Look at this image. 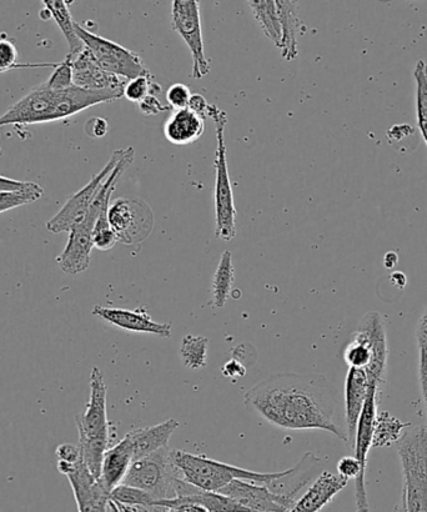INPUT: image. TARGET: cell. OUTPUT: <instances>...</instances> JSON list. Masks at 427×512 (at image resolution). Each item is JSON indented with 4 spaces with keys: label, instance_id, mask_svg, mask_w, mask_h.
I'll return each mask as SVG.
<instances>
[{
    "label": "cell",
    "instance_id": "1",
    "mask_svg": "<svg viewBox=\"0 0 427 512\" xmlns=\"http://www.w3.org/2000/svg\"><path fill=\"white\" fill-rule=\"evenodd\" d=\"M244 405L276 428L324 430L349 443L335 419L338 394L323 375L275 374L253 386Z\"/></svg>",
    "mask_w": 427,
    "mask_h": 512
},
{
    "label": "cell",
    "instance_id": "2",
    "mask_svg": "<svg viewBox=\"0 0 427 512\" xmlns=\"http://www.w3.org/2000/svg\"><path fill=\"white\" fill-rule=\"evenodd\" d=\"M108 389L102 370L94 366L90 374V396L84 413L75 418L83 463L95 479H100L104 455L110 448L112 425L107 411Z\"/></svg>",
    "mask_w": 427,
    "mask_h": 512
},
{
    "label": "cell",
    "instance_id": "3",
    "mask_svg": "<svg viewBox=\"0 0 427 512\" xmlns=\"http://www.w3.org/2000/svg\"><path fill=\"white\" fill-rule=\"evenodd\" d=\"M135 152L133 148L124 149L122 160L118 163L113 173L105 180L102 189L99 190L97 198L94 199L92 207L89 208L85 217L75 224L69 232L68 243L65 245L63 253L57 258L59 268L68 275H78L84 273L89 268L92 261L93 232L95 223L100 213L110 205L112 195L120 177L125 170L134 162Z\"/></svg>",
    "mask_w": 427,
    "mask_h": 512
},
{
    "label": "cell",
    "instance_id": "4",
    "mask_svg": "<svg viewBox=\"0 0 427 512\" xmlns=\"http://www.w3.org/2000/svg\"><path fill=\"white\" fill-rule=\"evenodd\" d=\"M170 456L182 480L209 493H220L234 480L269 485L283 478L289 470L279 471V473H258V471L236 468V466L209 459L207 456L194 455L183 450H172Z\"/></svg>",
    "mask_w": 427,
    "mask_h": 512
},
{
    "label": "cell",
    "instance_id": "5",
    "mask_svg": "<svg viewBox=\"0 0 427 512\" xmlns=\"http://www.w3.org/2000/svg\"><path fill=\"white\" fill-rule=\"evenodd\" d=\"M389 344L383 315L371 311L361 319L346 345L344 360L349 369H363L370 383L381 391L388 369Z\"/></svg>",
    "mask_w": 427,
    "mask_h": 512
},
{
    "label": "cell",
    "instance_id": "6",
    "mask_svg": "<svg viewBox=\"0 0 427 512\" xmlns=\"http://www.w3.org/2000/svg\"><path fill=\"white\" fill-rule=\"evenodd\" d=\"M208 118L214 120L216 142H218L214 162L215 237L224 242H231L236 235V208L233 187L230 182L224 134L226 124H228V114L225 110L210 104Z\"/></svg>",
    "mask_w": 427,
    "mask_h": 512
},
{
    "label": "cell",
    "instance_id": "7",
    "mask_svg": "<svg viewBox=\"0 0 427 512\" xmlns=\"http://www.w3.org/2000/svg\"><path fill=\"white\" fill-rule=\"evenodd\" d=\"M408 512H427V425L406 429L398 441Z\"/></svg>",
    "mask_w": 427,
    "mask_h": 512
},
{
    "label": "cell",
    "instance_id": "8",
    "mask_svg": "<svg viewBox=\"0 0 427 512\" xmlns=\"http://www.w3.org/2000/svg\"><path fill=\"white\" fill-rule=\"evenodd\" d=\"M172 449H160L157 453L135 460L123 481V485L145 491L155 500L162 501L174 498L175 480L180 478L175 468Z\"/></svg>",
    "mask_w": 427,
    "mask_h": 512
},
{
    "label": "cell",
    "instance_id": "9",
    "mask_svg": "<svg viewBox=\"0 0 427 512\" xmlns=\"http://www.w3.org/2000/svg\"><path fill=\"white\" fill-rule=\"evenodd\" d=\"M75 29H77L78 37L82 40L84 47L92 52L95 60L105 72L117 75L127 82L138 77L153 78L142 57L133 50L89 32L78 23L75 24Z\"/></svg>",
    "mask_w": 427,
    "mask_h": 512
},
{
    "label": "cell",
    "instance_id": "10",
    "mask_svg": "<svg viewBox=\"0 0 427 512\" xmlns=\"http://www.w3.org/2000/svg\"><path fill=\"white\" fill-rule=\"evenodd\" d=\"M108 220L119 242L127 245L144 242L154 228L152 209L139 199L114 200L110 203Z\"/></svg>",
    "mask_w": 427,
    "mask_h": 512
},
{
    "label": "cell",
    "instance_id": "11",
    "mask_svg": "<svg viewBox=\"0 0 427 512\" xmlns=\"http://www.w3.org/2000/svg\"><path fill=\"white\" fill-rule=\"evenodd\" d=\"M172 27L188 45L193 58L194 79H203L210 73V63L205 55L200 4L197 0H174Z\"/></svg>",
    "mask_w": 427,
    "mask_h": 512
},
{
    "label": "cell",
    "instance_id": "12",
    "mask_svg": "<svg viewBox=\"0 0 427 512\" xmlns=\"http://www.w3.org/2000/svg\"><path fill=\"white\" fill-rule=\"evenodd\" d=\"M60 94L62 90L49 88L47 83L40 84L0 117V128L58 122Z\"/></svg>",
    "mask_w": 427,
    "mask_h": 512
},
{
    "label": "cell",
    "instance_id": "13",
    "mask_svg": "<svg viewBox=\"0 0 427 512\" xmlns=\"http://www.w3.org/2000/svg\"><path fill=\"white\" fill-rule=\"evenodd\" d=\"M123 155L124 149L114 152L105 167L98 174H95L84 188L75 193L72 198H69L64 207L47 223V229L50 233H69L70 229L85 217L89 208L92 207L94 199L97 198L99 190L102 189L105 180L113 173Z\"/></svg>",
    "mask_w": 427,
    "mask_h": 512
},
{
    "label": "cell",
    "instance_id": "14",
    "mask_svg": "<svg viewBox=\"0 0 427 512\" xmlns=\"http://www.w3.org/2000/svg\"><path fill=\"white\" fill-rule=\"evenodd\" d=\"M60 474L67 476L72 486L78 512H108L110 494L98 479H95L83 459L77 463H58Z\"/></svg>",
    "mask_w": 427,
    "mask_h": 512
},
{
    "label": "cell",
    "instance_id": "15",
    "mask_svg": "<svg viewBox=\"0 0 427 512\" xmlns=\"http://www.w3.org/2000/svg\"><path fill=\"white\" fill-rule=\"evenodd\" d=\"M220 494L228 496L251 512H289L296 501L274 494L266 485L243 480L231 481Z\"/></svg>",
    "mask_w": 427,
    "mask_h": 512
},
{
    "label": "cell",
    "instance_id": "16",
    "mask_svg": "<svg viewBox=\"0 0 427 512\" xmlns=\"http://www.w3.org/2000/svg\"><path fill=\"white\" fill-rule=\"evenodd\" d=\"M94 316L117 326L119 329L133 331V333L152 334L160 338L172 336V325L158 323L149 315L145 306L138 309L105 308L102 305H95L92 311Z\"/></svg>",
    "mask_w": 427,
    "mask_h": 512
},
{
    "label": "cell",
    "instance_id": "17",
    "mask_svg": "<svg viewBox=\"0 0 427 512\" xmlns=\"http://www.w3.org/2000/svg\"><path fill=\"white\" fill-rule=\"evenodd\" d=\"M69 57L72 58L75 87L87 90H124L128 83L117 75L105 72L88 48L84 47L78 54Z\"/></svg>",
    "mask_w": 427,
    "mask_h": 512
},
{
    "label": "cell",
    "instance_id": "18",
    "mask_svg": "<svg viewBox=\"0 0 427 512\" xmlns=\"http://www.w3.org/2000/svg\"><path fill=\"white\" fill-rule=\"evenodd\" d=\"M370 381L363 369H349L345 380V423L349 444L354 445L356 429L368 399Z\"/></svg>",
    "mask_w": 427,
    "mask_h": 512
},
{
    "label": "cell",
    "instance_id": "19",
    "mask_svg": "<svg viewBox=\"0 0 427 512\" xmlns=\"http://www.w3.org/2000/svg\"><path fill=\"white\" fill-rule=\"evenodd\" d=\"M349 481L338 474L324 471L315 479L306 493L295 501L289 512H320L341 493Z\"/></svg>",
    "mask_w": 427,
    "mask_h": 512
},
{
    "label": "cell",
    "instance_id": "20",
    "mask_svg": "<svg viewBox=\"0 0 427 512\" xmlns=\"http://www.w3.org/2000/svg\"><path fill=\"white\" fill-rule=\"evenodd\" d=\"M179 426L178 420L169 419L162 424L130 431L125 435V439H127L130 449L133 451L134 461L157 453L160 449L167 448L170 438L179 429Z\"/></svg>",
    "mask_w": 427,
    "mask_h": 512
},
{
    "label": "cell",
    "instance_id": "21",
    "mask_svg": "<svg viewBox=\"0 0 427 512\" xmlns=\"http://www.w3.org/2000/svg\"><path fill=\"white\" fill-rule=\"evenodd\" d=\"M134 461L133 451L130 449L127 439L120 440L118 444L110 446L104 455L100 483L108 493L123 484L130 466Z\"/></svg>",
    "mask_w": 427,
    "mask_h": 512
},
{
    "label": "cell",
    "instance_id": "22",
    "mask_svg": "<svg viewBox=\"0 0 427 512\" xmlns=\"http://www.w3.org/2000/svg\"><path fill=\"white\" fill-rule=\"evenodd\" d=\"M205 132V119L192 110H175L164 124V135L174 145H189L197 142Z\"/></svg>",
    "mask_w": 427,
    "mask_h": 512
},
{
    "label": "cell",
    "instance_id": "23",
    "mask_svg": "<svg viewBox=\"0 0 427 512\" xmlns=\"http://www.w3.org/2000/svg\"><path fill=\"white\" fill-rule=\"evenodd\" d=\"M278 8L281 25V57L288 62H293L299 55L298 37L300 33L301 20L298 14V2L291 0H275Z\"/></svg>",
    "mask_w": 427,
    "mask_h": 512
},
{
    "label": "cell",
    "instance_id": "24",
    "mask_svg": "<svg viewBox=\"0 0 427 512\" xmlns=\"http://www.w3.org/2000/svg\"><path fill=\"white\" fill-rule=\"evenodd\" d=\"M193 504L202 505L209 512H251L233 499L228 498V496L220 493H209V491L200 489L195 490L192 495L183 496V498L158 501L155 506L167 510L170 508H184V506Z\"/></svg>",
    "mask_w": 427,
    "mask_h": 512
},
{
    "label": "cell",
    "instance_id": "25",
    "mask_svg": "<svg viewBox=\"0 0 427 512\" xmlns=\"http://www.w3.org/2000/svg\"><path fill=\"white\" fill-rule=\"evenodd\" d=\"M45 10L50 17L55 20L60 30L67 39L69 45V55H75L84 48L82 40L78 37L77 29H75L74 19L70 14L68 2L64 0H44Z\"/></svg>",
    "mask_w": 427,
    "mask_h": 512
},
{
    "label": "cell",
    "instance_id": "26",
    "mask_svg": "<svg viewBox=\"0 0 427 512\" xmlns=\"http://www.w3.org/2000/svg\"><path fill=\"white\" fill-rule=\"evenodd\" d=\"M235 280L233 254L226 250L221 254L218 268L215 270L212 285V303L216 309L224 308L228 301Z\"/></svg>",
    "mask_w": 427,
    "mask_h": 512
},
{
    "label": "cell",
    "instance_id": "27",
    "mask_svg": "<svg viewBox=\"0 0 427 512\" xmlns=\"http://www.w3.org/2000/svg\"><path fill=\"white\" fill-rule=\"evenodd\" d=\"M248 3L261 30L279 48L281 25L275 0H250Z\"/></svg>",
    "mask_w": 427,
    "mask_h": 512
},
{
    "label": "cell",
    "instance_id": "28",
    "mask_svg": "<svg viewBox=\"0 0 427 512\" xmlns=\"http://www.w3.org/2000/svg\"><path fill=\"white\" fill-rule=\"evenodd\" d=\"M410 424H404L395 416L386 411L376 415L374 424L373 448H385V446L398 443Z\"/></svg>",
    "mask_w": 427,
    "mask_h": 512
},
{
    "label": "cell",
    "instance_id": "29",
    "mask_svg": "<svg viewBox=\"0 0 427 512\" xmlns=\"http://www.w3.org/2000/svg\"><path fill=\"white\" fill-rule=\"evenodd\" d=\"M110 501L138 510V512H162L165 509L157 508V500L143 490L132 488V486L119 485L110 493Z\"/></svg>",
    "mask_w": 427,
    "mask_h": 512
},
{
    "label": "cell",
    "instance_id": "30",
    "mask_svg": "<svg viewBox=\"0 0 427 512\" xmlns=\"http://www.w3.org/2000/svg\"><path fill=\"white\" fill-rule=\"evenodd\" d=\"M210 341L199 335H187L180 345V358L188 369L200 370L208 364Z\"/></svg>",
    "mask_w": 427,
    "mask_h": 512
},
{
    "label": "cell",
    "instance_id": "31",
    "mask_svg": "<svg viewBox=\"0 0 427 512\" xmlns=\"http://www.w3.org/2000/svg\"><path fill=\"white\" fill-rule=\"evenodd\" d=\"M109 207L105 208L103 212L100 213L94 227L93 245L94 248L100 250V252H108V250L113 249L115 244L119 242L117 234L114 233V230L109 224Z\"/></svg>",
    "mask_w": 427,
    "mask_h": 512
},
{
    "label": "cell",
    "instance_id": "32",
    "mask_svg": "<svg viewBox=\"0 0 427 512\" xmlns=\"http://www.w3.org/2000/svg\"><path fill=\"white\" fill-rule=\"evenodd\" d=\"M414 78L416 82L418 123H427V63L425 60H419L416 63Z\"/></svg>",
    "mask_w": 427,
    "mask_h": 512
},
{
    "label": "cell",
    "instance_id": "33",
    "mask_svg": "<svg viewBox=\"0 0 427 512\" xmlns=\"http://www.w3.org/2000/svg\"><path fill=\"white\" fill-rule=\"evenodd\" d=\"M416 338H418L420 363H419V376L421 393H423L424 403L427 411V308L419 321L418 331H416Z\"/></svg>",
    "mask_w": 427,
    "mask_h": 512
},
{
    "label": "cell",
    "instance_id": "34",
    "mask_svg": "<svg viewBox=\"0 0 427 512\" xmlns=\"http://www.w3.org/2000/svg\"><path fill=\"white\" fill-rule=\"evenodd\" d=\"M43 195V188L27 190V192L0 193V214L23 205L37 202Z\"/></svg>",
    "mask_w": 427,
    "mask_h": 512
},
{
    "label": "cell",
    "instance_id": "35",
    "mask_svg": "<svg viewBox=\"0 0 427 512\" xmlns=\"http://www.w3.org/2000/svg\"><path fill=\"white\" fill-rule=\"evenodd\" d=\"M18 62V49L10 40L0 39V73L18 68H47L55 64L20 65Z\"/></svg>",
    "mask_w": 427,
    "mask_h": 512
},
{
    "label": "cell",
    "instance_id": "36",
    "mask_svg": "<svg viewBox=\"0 0 427 512\" xmlns=\"http://www.w3.org/2000/svg\"><path fill=\"white\" fill-rule=\"evenodd\" d=\"M45 83L54 90H64L73 87L72 58L69 55L65 58L64 62L55 64L54 72Z\"/></svg>",
    "mask_w": 427,
    "mask_h": 512
},
{
    "label": "cell",
    "instance_id": "37",
    "mask_svg": "<svg viewBox=\"0 0 427 512\" xmlns=\"http://www.w3.org/2000/svg\"><path fill=\"white\" fill-rule=\"evenodd\" d=\"M160 93H162V87H160L158 83L153 82L150 93L142 102L138 103L139 112L145 115V117H154V115L173 110L168 104L163 103L162 100L159 99Z\"/></svg>",
    "mask_w": 427,
    "mask_h": 512
},
{
    "label": "cell",
    "instance_id": "38",
    "mask_svg": "<svg viewBox=\"0 0 427 512\" xmlns=\"http://www.w3.org/2000/svg\"><path fill=\"white\" fill-rule=\"evenodd\" d=\"M154 80L148 77H138L129 80L124 87V97L132 103H140L150 93Z\"/></svg>",
    "mask_w": 427,
    "mask_h": 512
},
{
    "label": "cell",
    "instance_id": "39",
    "mask_svg": "<svg viewBox=\"0 0 427 512\" xmlns=\"http://www.w3.org/2000/svg\"><path fill=\"white\" fill-rule=\"evenodd\" d=\"M192 95L188 85L177 83L173 84L172 87L167 90L165 98H167V104L170 108L182 110L188 108Z\"/></svg>",
    "mask_w": 427,
    "mask_h": 512
},
{
    "label": "cell",
    "instance_id": "40",
    "mask_svg": "<svg viewBox=\"0 0 427 512\" xmlns=\"http://www.w3.org/2000/svg\"><path fill=\"white\" fill-rule=\"evenodd\" d=\"M38 187L40 185L32 182H19V180L0 175V193L27 192V190L37 189Z\"/></svg>",
    "mask_w": 427,
    "mask_h": 512
},
{
    "label": "cell",
    "instance_id": "41",
    "mask_svg": "<svg viewBox=\"0 0 427 512\" xmlns=\"http://www.w3.org/2000/svg\"><path fill=\"white\" fill-rule=\"evenodd\" d=\"M58 463L73 464L82 459L78 445L62 444L57 448Z\"/></svg>",
    "mask_w": 427,
    "mask_h": 512
},
{
    "label": "cell",
    "instance_id": "42",
    "mask_svg": "<svg viewBox=\"0 0 427 512\" xmlns=\"http://www.w3.org/2000/svg\"><path fill=\"white\" fill-rule=\"evenodd\" d=\"M85 133L92 138H103L107 135L109 130V124L107 119L95 117L89 119L87 123H85L84 127Z\"/></svg>",
    "mask_w": 427,
    "mask_h": 512
},
{
    "label": "cell",
    "instance_id": "43",
    "mask_svg": "<svg viewBox=\"0 0 427 512\" xmlns=\"http://www.w3.org/2000/svg\"><path fill=\"white\" fill-rule=\"evenodd\" d=\"M210 104L208 100L200 94H193L190 98L188 109L192 110L193 113L200 115V117L207 119L209 113Z\"/></svg>",
    "mask_w": 427,
    "mask_h": 512
},
{
    "label": "cell",
    "instance_id": "44",
    "mask_svg": "<svg viewBox=\"0 0 427 512\" xmlns=\"http://www.w3.org/2000/svg\"><path fill=\"white\" fill-rule=\"evenodd\" d=\"M221 373H223L226 378L238 379L245 376L246 369L245 366L240 364L238 360L233 359L230 360L229 363H226L223 368H221Z\"/></svg>",
    "mask_w": 427,
    "mask_h": 512
},
{
    "label": "cell",
    "instance_id": "45",
    "mask_svg": "<svg viewBox=\"0 0 427 512\" xmlns=\"http://www.w3.org/2000/svg\"><path fill=\"white\" fill-rule=\"evenodd\" d=\"M398 260H399V256L396 255V253L389 252L388 254L385 255V259H384L385 268H388V269L394 268L396 263H398Z\"/></svg>",
    "mask_w": 427,
    "mask_h": 512
},
{
    "label": "cell",
    "instance_id": "46",
    "mask_svg": "<svg viewBox=\"0 0 427 512\" xmlns=\"http://www.w3.org/2000/svg\"><path fill=\"white\" fill-rule=\"evenodd\" d=\"M183 509H184V512H209L207 509L203 508L202 505H197V504L184 506Z\"/></svg>",
    "mask_w": 427,
    "mask_h": 512
},
{
    "label": "cell",
    "instance_id": "47",
    "mask_svg": "<svg viewBox=\"0 0 427 512\" xmlns=\"http://www.w3.org/2000/svg\"><path fill=\"white\" fill-rule=\"evenodd\" d=\"M394 512H408V509H406V501H405V496L403 493H401L400 504L398 506H396Z\"/></svg>",
    "mask_w": 427,
    "mask_h": 512
},
{
    "label": "cell",
    "instance_id": "48",
    "mask_svg": "<svg viewBox=\"0 0 427 512\" xmlns=\"http://www.w3.org/2000/svg\"><path fill=\"white\" fill-rule=\"evenodd\" d=\"M109 512H125V511L120 509L117 504L113 503V501L109 500Z\"/></svg>",
    "mask_w": 427,
    "mask_h": 512
},
{
    "label": "cell",
    "instance_id": "49",
    "mask_svg": "<svg viewBox=\"0 0 427 512\" xmlns=\"http://www.w3.org/2000/svg\"><path fill=\"white\" fill-rule=\"evenodd\" d=\"M118 505V504H117ZM120 509L124 510L125 512H138V510L127 508V506L118 505Z\"/></svg>",
    "mask_w": 427,
    "mask_h": 512
},
{
    "label": "cell",
    "instance_id": "50",
    "mask_svg": "<svg viewBox=\"0 0 427 512\" xmlns=\"http://www.w3.org/2000/svg\"><path fill=\"white\" fill-rule=\"evenodd\" d=\"M167 512H184L183 508H170L167 509Z\"/></svg>",
    "mask_w": 427,
    "mask_h": 512
}]
</instances>
